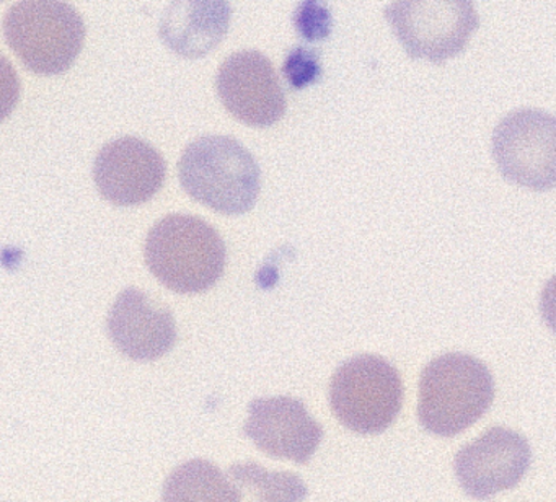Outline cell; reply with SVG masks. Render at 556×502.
Instances as JSON below:
<instances>
[{"label": "cell", "mask_w": 556, "mask_h": 502, "mask_svg": "<svg viewBox=\"0 0 556 502\" xmlns=\"http://www.w3.org/2000/svg\"><path fill=\"white\" fill-rule=\"evenodd\" d=\"M21 90V78L14 65L0 55V121L5 120L17 106Z\"/></svg>", "instance_id": "cell-17"}, {"label": "cell", "mask_w": 556, "mask_h": 502, "mask_svg": "<svg viewBox=\"0 0 556 502\" xmlns=\"http://www.w3.org/2000/svg\"><path fill=\"white\" fill-rule=\"evenodd\" d=\"M249 413L243 430L269 456L307 463L317 452L324 429L301 400L258 398L250 403Z\"/></svg>", "instance_id": "cell-12"}, {"label": "cell", "mask_w": 556, "mask_h": 502, "mask_svg": "<svg viewBox=\"0 0 556 502\" xmlns=\"http://www.w3.org/2000/svg\"><path fill=\"white\" fill-rule=\"evenodd\" d=\"M4 36L35 74H63L79 55L86 23L73 5L58 0H24L5 13Z\"/></svg>", "instance_id": "cell-4"}, {"label": "cell", "mask_w": 556, "mask_h": 502, "mask_svg": "<svg viewBox=\"0 0 556 502\" xmlns=\"http://www.w3.org/2000/svg\"><path fill=\"white\" fill-rule=\"evenodd\" d=\"M405 387L400 372L380 355L348 359L334 372L330 403L334 416L357 434H380L395 423Z\"/></svg>", "instance_id": "cell-5"}, {"label": "cell", "mask_w": 556, "mask_h": 502, "mask_svg": "<svg viewBox=\"0 0 556 502\" xmlns=\"http://www.w3.org/2000/svg\"><path fill=\"white\" fill-rule=\"evenodd\" d=\"M230 5L223 0L174 2L159 26L162 41L185 58H200L216 48L230 23Z\"/></svg>", "instance_id": "cell-13"}, {"label": "cell", "mask_w": 556, "mask_h": 502, "mask_svg": "<svg viewBox=\"0 0 556 502\" xmlns=\"http://www.w3.org/2000/svg\"><path fill=\"white\" fill-rule=\"evenodd\" d=\"M493 156L504 178L545 191L556 181V123L535 108L510 111L493 133Z\"/></svg>", "instance_id": "cell-7"}, {"label": "cell", "mask_w": 556, "mask_h": 502, "mask_svg": "<svg viewBox=\"0 0 556 502\" xmlns=\"http://www.w3.org/2000/svg\"><path fill=\"white\" fill-rule=\"evenodd\" d=\"M167 176V163L155 147L138 137H119L102 147L93 179L113 204L136 205L157 194Z\"/></svg>", "instance_id": "cell-10"}, {"label": "cell", "mask_w": 556, "mask_h": 502, "mask_svg": "<svg viewBox=\"0 0 556 502\" xmlns=\"http://www.w3.org/2000/svg\"><path fill=\"white\" fill-rule=\"evenodd\" d=\"M217 93L232 116L250 126L266 127L286 113V97L278 72L260 51H239L220 64Z\"/></svg>", "instance_id": "cell-8"}, {"label": "cell", "mask_w": 556, "mask_h": 502, "mask_svg": "<svg viewBox=\"0 0 556 502\" xmlns=\"http://www.w3.org/2000/svg\"><path fill=\"white\" fill-rule=\"evenodd\" d=\"M162 502H237L236 489L214 463H181L165 479Z\"/></svg>", "instance_id": "cell-14"}, {"label": "cell", "mask_w": 556, "mask_h": 502, "mask_svg": "<svg viewBox=\"0 0 556 502\" xmlns=\"http://www.w3.org/2000/svg\"><path fill=\"white\" fill-rule=\"evenodd\" d=\"M185 191L223 214H243L255 205L262 170L255 156L229 136H201L185 147L178 162Z\"/></svg>", "instance_id": "cell-1"}, {"label": "cell", "mask_w": 556, "mask_h": 502, "mask_svg": "<svg viewBox=\"0 0 556 502\" xmlns=\"http://www.w3.org/2000/svg\"><path fill=\"white\" fill-rule=\"evenodd\" d=\"M532 460L522 434L507 427H491L455 456V475L464 491L488 499L519 485Z\"/></svg>", "instance_id": "cell-9"}, {"label": "cell", "mask_w": 556, "mask_h": 502, "mask_svg": "<svg viewBox=\"0 0 556 502\" xmlns=\"http://www.w3.org/2000/svg\"><path fill=\"white\" fill-rule=\"evenodd\" d=\"M106 326L116 348L132 361H157L177 341L174 313L138 287L116 297Z\"/></svg>", "instance_id": "cell-11"}, {"label": "cell", "mask_w": 556, "mask_h": 502, "mask_svg": "<svg viewBox=\"0 0 556 502\" xmlns=\"http://www.w3.org/2000/svg\"><path fill=\"white\" fill-rule=\"evenodd\" d=\"M237 502H301L308 489L295 473L269 472L253 462L236 463L227 469Z\"/></svg>", "instance_id": "cell-15"}, {"label": "cell", "mask_w": 556, "mask_h": 502, "mask_svg": "<svg viewBox=\"0 0 556 502\" xmlns=\"http://www.w3.org/2000/svg\"><path fill=\"white\" fill-rule=\"evenodd\" d=\"M146 263L168 289L198 293L213 287L226 267V243L203 218L170 214L149 231Z\"/></svg>", "instance_id": "cell-2"}, {"label": "cell", "mask_w": 556, "mask_h": 502, "mask_svg": "<svg viewBox=\"0 0 556 502\" xmlns=\"http://www.w3.org/2000/svg\"><path fill=\"white\" fill-rule=\"evenodd\" d=\"M386 16L409 58L434 64L464 51L480 25L468 0H395Z\"/></svg>", "instance_id": "cell-6"}, {"label": "cell", "mask_w": 556, "mask_h": 502, "mask_svg": "<svg viewBox=\"0 0 556 502\" xmlns=\"http://www.w3.org/2000/svg\"><path fill=\"white\" fill-rule=\"evenodd\" d=\"M493 398V375L483 362L462 352L439 355L419 378V423L435 436H457L486 413Z\"/></svg>", "instance_id": "cell-3"}, {"label": "cell", "mask_w": 556, "mask_h": 502, "mask_svg": "<svg viewBox=\"0 0 556 502\" xmlns=\"http://www.w3.org/2000/svg\"><path fill=\"white\" fill-rule=\"evenodd\" d=\"M320 71L317 55L308 49H294L286 59L285 74L294 88H302L317 80Z\"/></svg>", "instance_id": "cell-16"}]
</instances>
